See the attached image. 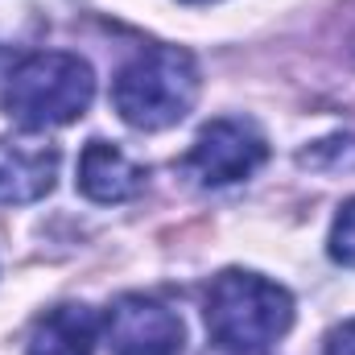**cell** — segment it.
Masks as SVG:
<instances>
[{"label":"cell","instance_id":"cell-1","mask_svg":"<svg viewBox=\"0 0 355 355\" xmlns=\"http://www.w3.org/2000/svg\"><path fill=\"white\" fill-rule=\"evenodd\" d=\"M207 331L219 347L261 355L293 327V297L261 272L227 268L207 289Z\"/></svg>","mask_w":355,"mask_h":355},{"label":"cell","instance_id":"cell-2","mask_svg":"<svg viewBox=\"0 0 355 355\" xmlns=\"http://www.w3.org/2000/svg\"><path fill=\"white\" fill-rule=\"evenodd\" d=\"M198 62L178 46H149L120 67L112 83V103L124 124L141 132L174 128L198 103Z\"/></svg>","mask_w":355,"mask_h":355},{"label":"cell","instance_id":"cell-3","mask_svg":"<svg viewBox=\"0 0 355 355\" xmlns=\"http://www.w3.org/2000/svg\"><path fill=\"white\" fill-rule=\"evenodd\" d=\"M91 99L95 75L79 54L67 50H42L21 58L4 83V112L29 132L75 124L91 107Z\"/></svg>","mask_w":355,"mask_h":355},{"label":"cell","instance_id":"cell-4","mask_svg":"<svg viewBox=\"0 0 355 355\" xmlns=\"http://www.w3.org/2000/svg\"><path fill=\"white\" fill-rule=\"evenodd\" d=\"M268 157V145L252 120H211L190 153L182 157V174H190L198 186H232L240 178H252Z\"/></svg>","mask_w":355,"mask_h":355},{"label":"cell","instance_id":"cell-5","mask_svg":"<svg viewBox=\"0 0 355 355\" xmlns=\"http://www.w3.org/2000/svg\"><path fill=\"white\" fill-rule=\"evenodd\" d=\"M107 347L116 355H178L186 343V327L174 310L145 293H124L103 314Z\"/></svg>","mask_w":355,"mask_h":355},{"label":"cell","instance_id":"cell-6","mask_svg":"<svg viewBox=\"0 0 355 355\" xmlns=\"http://www.w3.org/2000/svg\"><path fill=\"white\" fill-rule=\"evenodd\" d=\"M58 149L33 137H0V207H29L54 190Z\"/></svg>","mask_w":355,"mask_h":355},{"label":"cell","instance_id":"cell-7","mask_svg":"<svg viewBox=\"0 0 355 355\" xmlns=\"http://www.w3.org/2000/svg\"><path fill=\"white\" fill-rule=\"evenodd\" d=\"M145 170L116 145L107 141H91L87 149L79 153V190L87 194L91 202H128L145 190Z\"/></svg>","mask_w":355,"mask_h":355},{"label":"cell","instance_id":"cell-8","mask_svg":"<svg viewBox=\"0 0 355 355\" xmlns=\"http://www.w3.org/2000/svg\"><path fill=\"white\" fill-rule=\"evenodd\" d=\"M95 339H99V322L87 306H54L46 310L33 331H29V343L25 355H91L95 352Z\"/></svg>","mask_w":355,"mask_h":355},{"label":"cell","instance_id":"cell-9","mask_svg":"<svg viewBox=\"0 0 355 355\" xmlns=\"http://www.w3.org/2000/svg\"><path fill=\"white\" fill-rule=\"evenodd\" d=\"M331 257L339 265L355 268V198L339 207L335 215V227H331Z\"/></svg>","mask_w":355,"mask_h":355},{"label":"cell","instance_id":"cell-10","mask_svg":"<svg viewBox=\"0 0 355 355\" xmlns=\"http://www.w3.org/2000/svg\"><path fill=\"white\" fill-rule=\"evenodd\" d=\"M327 355H355V318L339 322V327L327 335Z\"/></svg>","mask_w":355,"mask_h":355}]
</instances>
